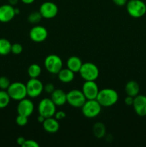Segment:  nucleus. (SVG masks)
<instances>
[{
	"label": "nucleus",
	"instance_id": "obj_24",
	"mask_svg": "<svg viewBox=\"0 0 146 147\" xmlns=\"http://www.w3.org/2000/svg\"><path fill=\"white\" fill-rule=\"evenodd\" d=\"M11 98L5 90H0V109H5L9 104Z\"/></svg>",
	"mask_w": 146,
	"mask_h": 147
},
{
	"label": "nucleus",
	"instance_id": "obj_7",
	"mask_svg": "<svg viewBox=\"0 0 146 147\" xmlns=\"http://www.w3.org/2000/svg\"><path fill=\"white\" fill-rule=\"evenodd\" d=\"M39 114L44 116L45 119L52 117L56 112V105L51 98H45L40 100L38 104Z\"/></svg>",
	"mask_w": 146,
	"mask_h": 147
},
{
	"label": "nucleus",
	"instance_id": "obj_17",
	"mask_svg": "<svg viewBox=\"0 0 146 147\" xmlns=\"http://www.w3.org/2000/svg\"><path fill=\"white\" fill-rule=\"evenodd\" d=\"M50 98L56 106H62L67 103V93L62 89H55L51 93Z\"/></svg>",
	"mask_w": 146,
	"mask_h": 147
},
{
	"label": "nucleus",
	"instance_id": "obj_9",
	"mask_svg": "<svg viewBox=\"0 0 146 147\" xmlns=\"http://www.w3.org/2000/svg\"><path fill=\"white\" fill-rule=\"evenodd\" d=\"M87 100L82 90L74 89L67 93V103L74 108H81Z\"/></svg>",
	"mask_w": 146,
	"mask_h": 147
},
{
	"label": "nucleus",
	"instance_id": "obj_2",
	"mask_svg": "<svg viewBox=\"0 0 146 147\" xmlns=\"http://www.w3.org/2000/svg\"><path fill=\"white\" fill-rule=\"evenodd\" d=\"M125 6L128 14L133 18H140L146 14V4L142 0H129Z\"/></svg>",
	"mask_w": 146,
	"mask_h": 147
},
{
	"label": "nucleus",
	"instance_id": "obj_18",
	"mask_svg": "<svg viewBox=\"0 0 146 147\" xmlns=\"http://www.w3.org/2000/svg\"><path fill=\"white\" fill-rule=\"evenodd\" d=\"M82 65V62L81 59L77 56H71L67 61V67L74 73H79L80 68Z\"/></svg>",
	"mask_w": 146,
	"mask_h": 147
},
{
	"label": "nucleus",
	"instance_id": "obj_12",
	"mask_svg": "<svg viewBox=\"0 0 146 147\" xmlns=\"http://www.w3.org/2000/svg\"><path fill=\"white\" fill-rule=\"evenodd\" d=\"M48 36L47 29L41 25H37L32 27L29 31V37L34 42H42Z\"/></svg>",
	"mask_w": 146,
	"mask_h": 147
},
{
	"label": "nucleus",
	"instance_id": "obj_27",
	"mask_svg": "<svg viewBox=\"0 0 146 147\" xmlns=\"http://www.w3.org/2000/svg\"><path fill=\"white\" fill-rule=\"evenodd\" d=\"M16 123L19 126H24L28 123V117L18 114L16 118Z\"/></svg>",
	"mask_w": 146,
	"mask_h": 147
},
{
	"label": "nucleus",
	"instance_id": "obj_28",
	"mask_svg": "<svg viewBox=\"0 0 146 147\" xmlns=\"http://www.w3.org/2000/svg\"><path fill=\"white\" fill-rule=\"evenodd\" d=\"M23 47L19 43H14L11 44V53H12L14 55H19L22 53Z\"/></svg>",
	"mask_w": 146,
	"mask_h": 147
},
{
	"label": "nucleus",
	"instance_id": "obj_4",
	"mask_svg": "<svg viewBox=\"0 0 146 147\" xmlns=\"http://www.w3.org/2000/svg\"><path fill=\"white\" fill-rule=\"evenodd\" d=\"M7 91L11 99L18 101L25 98L27 96L26 84L21 82H14L11 83Z\"/></svg>",
	"mask_w": 146,
	"mask_h": 147
},
{
	"label": "nucleus",
	"instance_id": "obj_39",
	"mask_svg": "<svg viewBox=\"0 0 146 147\" xmlns=\"http://www.w3.org/2000/svg\"><path fill=\"white\" fill-rule=\"evenodd\" d=\"M145 4H146V2H145Z\"/></svg>",
	"mask_w": 146,
	"mask_h": 147
},
{
	"label": "nucleus",
	"instance_id": "obj_19",
	"mask_svg": "<svg viewBox=\"0 0 146 147\" xmlns=\"http://www.w3.org/2000/svg\"><path fill=\"white\" fill-rule=\"evenodd\" d=\"M125 90L127 94V96H132L135 98L139 94L140 92V86L137 83V82L135 80H130L127 82L125 87Z\"/></svg>",
	"mask_w": 146,
	"mask_h": 147
},
{
	"label": "nucleus",
	"instance_id": "obj_8",
	"mask_svg": "<svg viewBox=\"0 0 146 147\" xmlns=\"http://www.w3.org/2000/svg\"><path fill=\"white\" fill-rule=\"evenodd\" d=\"M27 96L32 98H37L44 90V85L38 78H30L26 83Z\"/></svg>",
	"mask_w": 146,
	"mask_h": 147
},
{
	"label": "nucleus",
	"instance_id": "obj_11",
	"mask_svg": "<svg viewBox=\"0 0 146 147\" xmlns=\"http://www.w3.org/2000/svg\"><path fill=\"white\" fill-rule=\"evenodd\" d=\"M82 91L87 100H94L97 98L100 90L95 81H85L82 85Z\"/></svg>",
	"mask_w": 146,
	"mask_h": 147
},
{
	"label": "nucleus",
	"instance_id": "obj_5",
	"mask_svg": "<svg viewBox=\"0 0 146 147\" xmlns=\"http://www.w3.org/2000/svg\"><path fill=\"white\" fill-rule=\"evenodd\" d=\"M82 113L88 119L97 117L101 113L102 106L96 99L87 100L81 107Z\"/></svg>",
	"mask_w": 146,
	"mask_h": 147
},
{
	"label": "nucleus",
	"instance_id": "obj_13",
	"mask_svg": "<svg viewBox=\"0 0 146 147\" xmlns=\"http://www.w3.org/2000/svg\"><path fill=\"white\" fill-rule=\"evenodd\" d=\"M34 109V105L33 102L29 99L25 98L19 101L17 105V113L19 115L29 117L33 113Z\"/></svg>",
	"mask_w": 146,
	"mask_h": 147
},
{
	"label": "nucleus",
	"instance_id": "obj_35",
	"mask_svg": "<svg viewBox=\"0 0 146 147\" xmlns=\"http://www.w3.org/2000/svg\"><path fill=\"white\" fill-rule=\"evenodd\" d=\"M44 120H45V118H44L43 116H42V115L39 114V116L37 117V121H38L39 123H42L44 121Z\"/></svg>",
	"mask_w": 146,
	"mask_h": 147
},
{
	"label": "nucleus",
	"instance_id": "obj_15",
	"mask_svg": "<svg viewBox=\"0 0 146 147\" xmlns=\"http://www.w3.org/2000/svg\"><path fill=\"white\" fill-rule=\"evenodd\" d=\"M133 109L136 114L139 116H146V96L137 95L134 98Z\"/></svg>",
	"mask_w": 146,
	"mask_h": 147
},
{
	"label": "nucleus",
	"instance_id": "obj_21",
	"mask_svg": "<svg viewBox=\"0 0 146 147\" xmlns=\"http://www.w3.org/2000/svg\"><path fill=\"white\" fill-rule=\"evenodd\" d=\"M92 130L94 136L98 139L103 138L106 135V127L104 123L101 122H97L94 123Z\"/></svg>",
	"mask_w": 146,
	"mask_h": 147
},
{
	"label": "nucleus",
	"instance_id": "obj_36",
	"mask_svg": "<svg viewBox=\"0 0 146 147\" xmlns=\"http://www.w3.org/2000/svg\"><path fill=\"white\" fill-rule=\"evenodd\" d=\"M21 1L25 4H32L35 0H21Z\"/></svg>",
	"mask_w": 146,
	"mask_h": 147
},
{
	"label": "nucleus",
	"instance_id": "obj_30",
	"mask_svg": "<svg viewBox=\"0 0 146 147\" xmlns=\"http://www.w3.org/2000/svg\"><path fill=\"white\" fill-rule=\"evenodd\" d=\"M44 90L46 93H52L54 90H55V88L54 86L53 85V83H48L44 86Z\"/></svg>",
	"mask_w": 146,
	"mask_h": 147
},
{
	"label": "nucleus",
	"instance_id": "obj_37",
	"mask_svg": "<svg viewBox=\"0 0 146 147\" xmlns=\"http://www.w3.org/2000/svg\"><path fill=\"white\" fill-rule=\"evenodd\" d=\"M8 1H9V4H11V5L12 6H14L18 3L19 0H8Z\"/></svg>",
	"mask_w": 146,
	"mask_h": 147
},
{
	"label": "nucleus",
	"instance_id": "obj_34",
	"mask_svg": "<svg viewBox=\"0 0 146 147\" xmlns=\"http://www.w3.org/2000/svg\"><path fill=\"white\" fill-rule=\"evenodd\" d=\"M25 141H26L25 138L23 137V136H19V137L17 138V144H18V145H19V146H23V144H24Z\"/></svg>",
	"mask_w": 146,
	"mask_h": 147
},
{
	"label": "nucleus",
	"instance_id": "obj_14",
	"mask_svg": "<svg viewBox=\"0 0 146 147\" xmlns=\"http://www.w3.org/2000/svg\"><path fill=\"white\" fill-rule=\"evenodd\" d=\"M15 16V8L14 6L9 4L0 6V22H9Z\"/></svg>",
	"mask_w": 146,
	"mask_h": 147
},
{
	"label": "nucleus",
	"instance_id": "obj_22",
	"mask_svg": "<svg viewBox=\"0 0 146 147\" xmlns=\"http://www.w3.org/2000/svg\"><path fill=\"white\" fill-rule=\"evenodd\" d=\"M11 43L7 39L0 38V55H7L11 53Z\"/></svg>",
	"mask_w": 146,
	"mask_h": 147
},
{
	"label": "nucleus",
	"instance_id": "obj_25",
	"mask_svg": "<svg viewBox=\"0 0 146 147\" xmlns=\"http://www.w3.org/2000/svg\"><path fill=\"white\" fill-rule=\"evenodd\" d=\"M27 19H28L29 22H30L31 24H37L41 21L42 17L40 11H33V12L30 13Z\"/></svg>",
	"mask_w": 146,
	"mask_h": 147
},
{
	"label": "nucleus",
	"instance_id": "obj_16",
	"mask_svg": "<svg viewBox=\"0 0 146 147\" xmlns=\"http://www.w3.org/2000/svg\"><path fill=\"white\" fill-rule=\"evenodd\" d=\"M42 127L46 132L50 134H54L60 129L59 121L55 118H47L42 123Z\"/></svg>",
	"mask_w": 146,
	"mask_h": 147
},
{
	"label": "nucleus",
	"instance_id": "obj_3",
	"mask_svg": "<svg viewBox=\"0 0 146 147\" xmlns=\"http://www.w3.org/2000/svg\"><path fill=\"white\" fill-rule=\"evenodd\" d=\"M79 73L85 81H95L100 75L98 67L92 63H82Z\"/></svg>",
	"mask_w": 146,
	"mask_h": 147
},
{
	"label": "nucleus",
	"instance_id": "obj_33",
	"mask_svg": "<svg viewBox=\"0 0 146 147\" xmlns=\"http://www.w3.org/2000/svg\"><path fill=\"white\" fill-rule=\"evenodd\" d=\"M115 5L118 6V7H123L125 6L126 4L128 1L127 0H112Z\"/></svg>",
	"mask_w": 146,
	"mask_h": 147
},
{
	"label": "nucleus",
	"instance_id": "obj_20",
	"mask_svg": "<svg viewBox=\"0 0 146 147\" xmlns=\"http://www.w3.org/2000/svg\"><path fill=\"white\" fill-rule=\"evenodd\" d=\"M58 79L64 83H68L72 81L74 78V73L69 68H62L57 73Z\"/></svg>",
	"mask_w": 146,
	"mask_h": 147
},
{
	"label": "nucleus",
	"instance_id": "obj_32",
	"mask_svg": "<svg viewBox=\"0 0 146 147\" xmlns=\"http://www.w3.org/2000/svg\"><path fill=\"white\" fill-rule=\"evenodd\" d=\"M133 101H134V98L132 97V96H127L125 98L124 102L127 106H133Z\"/></svg>",
	"mask_w": 146,
	"mask_h": 147
},
{
	"label": "nucleus",
	"instance_id": "obj_31",
	"mask_svg": "<svg viewBox=\"0 0 146 147\" xmlns=\"http://www.w3.org/2000/svg\"><path fill=\"white\" fill-rule=\"evenodd\" d=\"M65 117H66L65 112L62 111H56L55 113H54V118H55L57 121L63 120V119H64Z\"/></svg>",
	"mask_w": 146,
	"mask_h": 147
},
{
	"label": "nucleus",
	"instance_id": "obj_26",
	"mask_svg": "<svg viewBox=\"0 0 146 147\" xmlns=\"http://www.w3.org/2000/svg\"><path fill=\"white\" fill-rule=\"evenodd\" d=\"M9 79L6 76H1L0 77V89L1 90H7L9 86H10Z\"/></svg>",
	"mask_w": 146,
	"mask_h": 147
},
{
	"label": "nucleus",
	"instance_id": "obj_29",
	"mask_svg": "<svg viewBox=\"0 0 146 147\" xmlns=\"http://www.w3.org/2000/svg\"><path fill=\"white\" fill-rule=\"evenodd\" d=\"M22 147H40V144L32 139H26Z\"/></svg>",
	"mask_w": 146,
	"mask_h": 147
},
{
	"label": "nucleus",
	"instance_id": "obj_23",
	"mask_svg": "<svg viewBox=\"0 0 146 147\" xmlns=\"http://www.w3.org/2000/svg\"><path fill=\"white\" fill-rule=\"evenodd\" d=\"M27 73L30 78H37L41 75V67L36 63L30 65L27 70Z\"/></svg>",
	"mask_w": 146,
	"mask_h": 147
},
{
	"label": "nucleus",
	"instance_id": "obj_1",
	"mask_svg": "<svg viewBox=\"0 0 146 147\" xmlns=\"http://www.w3.org/2000/svg\"><path fill=\"white\" fill-rule=\"evenodd\" d=\"M119 96L115 90L112 88H104L99 91L96 100L102 107H110L117 102Z\"/></svg>",
	"mask_w": 146,
	"mask_h": 147
},
{
	"label": "nucleus",
	"instance_id": "obj_38",
	"mask_svg": "<svg viewBox=\"0 0 146 147\" xmlns=\"http://www.w3.org/2000/svg\"><path fill=\"white\" fill-rule=\"evenodd\" d=\"M15 14L16 15H17L18 14H19V9L18 8H15Z\"/></svg>",
	"mask_w": 146,
	"mask_h": 147
},
{
	"label": "nucleus",
	"instance_id": "obj_6",
	"mask_svg": "<svg viewBox=\"0 0 146 147\" xmlns=\"http://www.w3.org/2000/svg\"><path fill=\"white\" fill-rule=\"evenodd\" d=\"M44 67L46 70L51 74L57 75L62 69L63 63L60 56L57 55H49L44 60Z\"/></svg>",
	"mask_w": 146,
	"mask_h": 147
},
{
	"label": "nucleus",
	"instance_id": "obj_10",
	"mask_svg": "<svg viewBox=\"0 0 146 147\" xmlns=\"http://www.w3.org/2000/svg\"><path fill=\"white\" fill-rule=\"evenodd\" d=\"M42 18L52 19L57 15L58 7L52 1H45L41 4L40 7V11Z\"/></svg>",
	"mask_w": 146,
	"mask_h": 147
}]
</instances>
